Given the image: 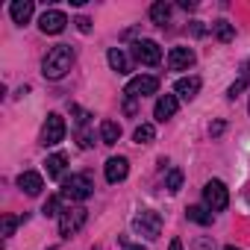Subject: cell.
I'll list each match as a JSON object with an SVG mask.
<instances>
[{"label":"cell","mask_w":250,"mask_h":250,"mask_svg":"<svg viewBox=\"0 0 250 250\" xmlns=\"http://www.w3.org/2000/svg\"><path fill=\"white\" fill-rule=\"evenodd\" d=\"M71 65H74V47L56 44V47L47 50V56H44V62H42V74H44L47 80H62V77L71 71Z\"/></svg>","instance_id":"cell-1"},{"label":"cell","mask_w":250,"mask_h":250,"mask_svg":"<svg viewBox=\"0 0 250 250\" xmlns=\"http://www.w3.org/2000/svg\"><path fill=\"white\" fill-rule=\"evenodd\" d=\"M91 191H94V183H91L88 174H71L62 183V197L65 200H85V197H91Z\"/></svg>","instance_id":"cell-2"},{"label":"cell","mask_w":250,"mask_h":250,"mask_svg":"<svg viewBox=\"0 0 250 250\" xmlns=\"http://www.w3.org/2000/svg\"><path fill=\"white\" fill-rule=\"evenodd\" d=\"M88 221V209L85 206H68V209H62V215H59V232L65 235V238H71L74 232H80V227Z\"/></svg>","instance_id":"cell-3"},{"label":"cell","mask_w":250,"mask_h":250,"mask_svg":"<svg viewBox=\"0 0 250 250\" xmlns=\"http://www.w3.org/2000/svg\"><path fill=\"white\" fill-rule=\"evenodd\" d=\"M203 200H206V209L209 212H224L227 203H229V191L221 180H209L203 186Z\"/></svg>","instance_id":"cell-4"},{"label":"cell","mask_w":250,"mask_h":250,"mask_svg":"<svg viewBox=\"0 0 250 250\" xmlns=\"http://www.w3.org/2000/svg\"><path fill=\"white\" fill-rule=\"evenodd\" d=\"M133 229H136L139 235H145V238L153 241V238H159V232H162V215L153 212V209H145L142 215H136Z\"/></svg>","instance_id":"cell-5"},{"label":"cell","mask_w":250,"mask_h":250,"mask_svg":"<svg viewBox=\"0 0 250 250\" xmlns=\"http://www.w3.org/2000/svg\"><path fill=\"white\" fill-rule=\"evenodd\" d=\"M65 118L62 115H56V112H50L47 115V121H44V127H42V145L44 147H53V145H59L62 139H65Z\"/></svg>","instance_id":"cell-6"},{"label":"cell","mask_w":250,"mask_h":250,"mask_svg":"<svg viewBox=\"0 0 250 250\" xmlns=\"http://www.w3.org/2000/svg\"><path fill=\"white\" fill-rule=\"evenodd\" d=\"M156 88H159V80H156V77H150V74H145V77L130 80V83H127V88H124V94H127V100H142V97L153 94Z\"/></svg>","instance_id":"cell-7"},{"label":"cell","mask_w":250,"mask_h":250,"mask_svg":"<svg viewBox=\"0 0 250 250\" xmlns=\"http://www.w3.org/2000/svg\"><path fill=\"white\" fill-rule=\"evenodd\" d=\"M133 56L142 65H159L162 62V47L156 42H150V39H142V42L133 44Z\"/></svg>","instance_id":"cell-8"},{"label":"cell","mask_w":250,"mask_h":250,"mask_svg":"<svg viewBox=\"0 0 250 250\" xmlns=\"http://www.w3.org/2000/svg\"><path fill=\"white\" fill-rule=\"evenodd\" d=\"M65 24H68V18H65V12H59V9H47V12L39 18V30H42L44 36H59V33L65 30Z\"/></svg>","instance_id":"cell-9"},{"label":"cell","mask_w":250,"mask_h":250,"mask_svg":"<svg viewBox=\"0 0 250 250\" xmlns=\"http://www.w3.org/2000/svg\"><path fill=\"white\" fill-rule=\"evenodd\" d=\"M177 109H180V97H177V94H162V97L156 100V109H153V118L165 124L168 118H174V115H177Z\"/></svg>","instance_id":"cell-10"},{"label":"cell","mask_w":250,"mask_h":250,"mask_svg":"<svg viewBox=\"0 0 250 250\" xmlns=\"http://www.w3.org/2000/svg\"><path fill=\"white\" fill-rule=\"evenodd\" d=\"M191 65H194V50L191 47H174L168 53V68L171 71H186Z\"/></svg>","instance_id":"cell-11"},{"label":"cell","mask_w":250,"mask_h":250,"mask_svg":"<svg viewBox=\"0 0 250 250\" xmlns=\"http://www.w3.org/2000/svg\"><path fill=\"white\" fill-rule=\"evenodd\" d=\"M127 174H130V162L124 159V156H112V159L106 162V180H109V183L127 180Z\"/></svg>","instance_id":"cell-12"},{"label":"cell","mask_w":250,"mask_h":250,"mask_svg":"<svg viewBox=\"0 0 250 250\" xmlns=\"http://www.w3.org/2000/svg\"><path fill=\"white\" fill-rule=\"evenodd\" d=\"M18 188H21V191H27L30 197H36V194H42L44 180H42V174H36V171H24V174L18 177Z\"/></svg>","instance_id":"cell-13"},{"label":"cell","mask_w":250,"mask_h":250,"mask_svg":"<svg viewBox=\"0 0 250 250\" xmlns=\"http://www.w3.org/2000/svg\"><path fill=\"white\" fill-rule=\"evenodd\" d=\"M33 9H36V3H33V0H15V3L9 6V15H12V21L15 24H27L30 18H33Z\"/></svg>","instance_id":"cell-14"},{"label":"cell","mask_w":250,"mask_h":250,"mask_svg":"<svg viewBox=\"0 0 250 250\" xmlns=\"http://www.w3.org/2000/svg\"><path fill=\"white\" fill-rule=\"evenodd\" d=\"M174 91H177V97H183V100H194L197 91H200V77H183V80L174 85Z\"/></svg>","instance_id":"cell-15"},{"label":"cell","mask_w":250,"mask_h":250,"mask_svg":"<svg viewBox=\"0 0 250 250\" xmlns=\"http://www.w3.org/2000/svg\"><path fill=\"white\" fill-rule=\"evenodd\" d=\"M247 85H250V59H247V62H241V68H238V77H235V83L229 85L227 97H229V100H235V97H238V94H241Z\"/></svg>","instance_id":"cell-16"},{"label":"cell","mask_w":250,"mask_h":250,"mask_svg":"<svg viewBox=\"0 0 250 250\" xmlns=\"http://www.w3.org/2000/svg\"><path fill=\"white\" fill-rule=\"evenodd\" d=\"M106 59H109L112 71H118V74H130V59H127V53H124L121 47H112V50L106 53Z\"/></svg>","instance_id":"cell-17"},{"label":"cell","mask_w":250,"mask_h":250,"mask_svg":"<svg viewBox=\"0 0 250 250\" xmlns=\"http://www.w3.org/2000/svg\"><path fill=\"white\" fill-rule=\"evenodd\" d=\"M118 139H121V127L115 121H103L100 124V142L112 147V145H118Z\"/></svg>","instance_id":"cell-18"},{"label":"cell","mask_w":250,"mask_h":250,"mask_svg":"<svg viewBox=\"0 0 250 250\" xmlns=\"http://www.w3.org/2000/svg\"><path fill=\"white\" fill-rule=\"evenodd\" d=\"M65 162H68V156H65V153H53V156H47V162H44L47 177H50V180H59V177H62V171H65Z\"/></svg>","instance_id":"cell-19"},{"label":"cell","mask_w":250,"mask_h":250,"mask_svg":"<svg viewBox=\"0 0 250 250\" xmlns=\"http://www.w3.org/2000/svg\"><path fill=\"white\" fill-rule=\"evenodd\" d=\"M168 18H171V3L159 0V3H153V6H150V21H153V24L165 27V24H168Z\"/></svg>","instance_id":"cell-20"},{"label":"cell","mask_w":250,"mask_h":250,"mask_svg":"<svg viewBox=\"0 0 250 250\" xmlns=\"http://www.w3.org/2000/svg\"><path fill=\"white\" fill-rule=\"evenodd\" d=\"M133 139H136V145H150L156 139V127H153V124H139Z\"/></svg>","instance_id":"cell-21"},{"label":"cell","mask_w":250,"mask_h":250,"mask_svg":"<svg viewBox=\"0 0 250 250\" xmlns=\"http://www.w3.org/2000/svg\"><path fill=\"white\" fill-rule=\"evenodd\" d=\"M186 215H188V221H194V224H212V212L206 209V206H188L186 209Z\"/></svg>","instance_id":"cell-22"},{"label":"cell","mask_w":250,"mask_h":250,"mask_svg":"<svg viewBox=\"0 0 250 250\" xmlns=\"http://www.w3.org/2000/svg\"><path fill=\"white\" fill-rule=\"evenodd\" d=\"M165 188H168L171 194H177V191L183 188V171H180V168H171V171H168V177H165Z\"/></svg>","instance_id":"cell-23"},{"label":"cell","mask_w":250,"mask_h":250,"mask_svg":"<svg viewBox=\"0 0 250 250\" xmlns=\"http://www.w3.org/2000/svg\"><path fill=\"white\" fill-rule=\"evenodd\" d=\"M215 33H218V39H221V42H229V39L235 36V30H232L227 21H218V24H215Z\"/></svg>","instance_id":"cell-24"},{"label":"cell","mask_w":250,"mask_h":250,"mask_svg":"<svg viewBox=\"0 0 250 250\" xmlns=\"http://www.w3.org/2000/svg\"><path fill=\"white\" fill-rule=\"evenodd\" d=\"M21 224V218L18 215H3V238H9L12 232H15V227Z\"/></svg>","instance_id":"cell-25"},{"label":"cell","mask_w":250,"mask_h":250,"mask_svg":"<svg viewBox=\"0 0 250 250\" xmlns=\"http://www.w3.org/2000/svg\"><path fill=\"white\" fill-rule=\"evenodd\" d=\"M42 212H44L47 218H53V215H62V212H59V197H47V203L42 206Z\"/></svg>","instance_id":"cell-26"},{"label":"cell","mask_w":250,"mask_h":250,"mask_svg":"<svg viewBox=\"0 0 250 250\" xmlns=\"http://www.w3.org/2000/svg\"><path fill=\"white\" fill-rule=\"evenodd\" d=\"M77 27H80V33H88L91 30V21L88 18H77Z\"/></svg>","instance_id":"cell-27"},{"label":"cell","mask_w":250,"mask_h":250,"mask_svg":"<svg viewBox=\"0 0 250 250\" xmlns=\"http://www.w3.org/2000/svg\"><path fill=\"white\" fill-rule=\"evenodd\" d=\"M209 133H212V136H221V133H224V121H215L212 127H209Z\"/></svg>","instance_id":"cell-28"},{"label":"cell","mask_w":250,"mask_h":250,"mask_svg":"<svg viewBox=\"0 0 250 250\" xmlns=\"http://www.w3.org/2000/svg\"><path fill=\"white\" fill-rule=\"evenodd\" d=\"M168 250H183V241H180V238H174V241H171V247H168Z\"/></svg>","instance_id":"cell-29"},{"label":"cell","mask_w":250,"mask_h":250,"mask_svg":"<svg viewBox=\"0 0 250 250\" xmlns=\"http://www.w3.org/2000/svg\"><path fill=\"white\" fill-rule=\"evenodd\" d=\"M127 250H147V247H142V244H139V247H127Z\"/></svg>","instance_id":"cell-30"},{"label":"cell","mask_w":250,"mask_h":250,"mask_svg":"<svg viewBox=\"0 0 250 250\" xmlns=\"http://www.w3.org/2000/svg\"><path fill=\"white\" fill-rule=\"evenodd\" d=\"M224 250H238V247H232V244H229V247H224Z\"/></svg>","instance_id":"cell-31"},{"label":"cell","mask_w":250,"mask_h":250,"mask_svg":"<svg viewBox=\"0 0 250 250\" xmlns=\"http://www.w3.org/2000/svg\"><path fill=\"white\" fill-rule=\"evenodd\" d=\"M247 109H250V103H247Z\"/></svg>","instance_id":"cell-32"}]
</instances>
